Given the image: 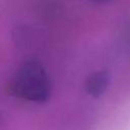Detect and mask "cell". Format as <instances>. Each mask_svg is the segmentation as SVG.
Returning a JSON list of instances; mask_svg holds the SVG:
<instances>
[{
  "instance_id": "2",
  "label": "cell",
  "mask_w": 130,
  "mask_h": 130,
  "mask_svg": "<svg viewBox=\"0 0 130 130\" xmlns=\"http://www.w3.org/2000/svg\"><path fill=\"white\" fill-rule=\"evenodd\" d=\"M110 75L107 71L101 70L90 74L86 80L85 88L88 94L93 98H100L108 88Z\"/></svg>"
},
{
  "instance_id": "1",
  "label": "cell",
  "mask_w": 130,
  "mask_h": 130,
  "mask_svg": "<svg viewBox=\"0 0 130 130\" xmlns=\"http://www.w3.org/2000/svg\"><path fill=\"white\" fill-rule=\"evenodd\" d=\"M9 91L14 96L25 101L44 103L50 95V81L40 63L28 61L11 78Z\"/></svg>"
}]
</instances>
